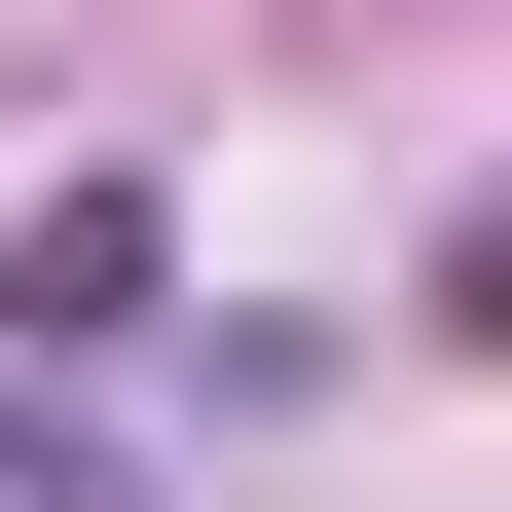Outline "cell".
<instances>
[{
	"instance_id": "obj_1",
	"label": "cell",
	"mask_w": 512,
	"mask_h": 512,
	"mask_svg": "<svg viewBox=\"0 0 512 512\" xmlns=\"http://www.w3.org/2000/svg\"><path fill=\"white\" fill-rule=\"evenodd\" d=\"M0 512H110V476H74V439H37V403H0Z\"/></svg>"
}]
</instances>
